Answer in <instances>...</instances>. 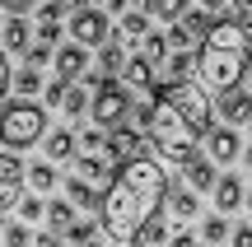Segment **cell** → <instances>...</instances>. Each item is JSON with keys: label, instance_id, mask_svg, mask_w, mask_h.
Returning <instances> with one entry per match:
<instances>
[{"label": "cell", "instance_id": "4dcf8cb0", "mask_svg": "<svg viewBox=\"0 0 252 247\" xmlns=\"http://www.w3.org/2000/svg\"><path fill=\"white\" fill-rule=\"evenodd\" d=\"M196 9H201L206 19H215V24H220V14H224V9L234 14V0H196Z\"/></svg>", "mask_w": 252, "mask_h": 247}, {"label": "cell", "instance_id": "60d3db41", "mask_svg": "<svg viewBox=\"0 0 252 247\" xmlns=\"http://www.w3.org/2000/svg\"><path fill=\"white\" fill-rule=\"evenodd\" d=\"M9 84H14V75H9V61H5V52H0V98L9 93Z\"/></svg>", "mask_w": 252, "mask_h": 247}, {"label": "cell", "instance_id": "277c9868", "mask_svg": "<svg viewBox=\"0 0 252 247\" xmlns=\"http://www.w3.org/2000/svg\"><path fill=\"white\" fill-rule=\"evenodd\" d=\"M42 131H47V112L37 108V103H5L0 108V145H9V149H28L33 140H42Z\"/></svg>", "mask_w": 252, "mask_h": 247}, {"label": "cell", "instance_id": "9a60e30c", "mask_svg": "<svg viewBox=\"0 0 252 247\" xmlns=\"http://www.w3.org/2000/svg\"><path fill=\"white\" fill-rule=\"evenodd\" d=\"M215 205L220 210H238V205H243V182H238L234 173L215 182Z\"/></svg>", "mask_w": 252, "mask_h": 247}, {"label": "cell", "instance_id": "e575fe53", "mask_svg": "<svg viewBox=\"0 0 252 247\" xmlns=\"http://www.w3.org/2000/svg\"><path fill=\"white\" fill-rule=\"evenodd\" d=\"M80 149H89V159H98V149H108L103 131H84V136H80Z\"/></svg>", "mask_w": 252, "mask_h": 247}, {"label": "cell", "instance_id": "ba28073f", "mask_svg": "<svg viewBox=\"0 0 252 247\" xmlns=\"http://www.w3.org/2000/svg\"><path fill=\"white\" fill-rule=\"evenodd\" d=\"M24 173L28 168L14 154H0V215L19 210V201H24Z\"/></svg>", "mask_w": 252, "mask_h": 247}, {"label": "cell", "instance_id": "ab89813d", "mask_svg": "<svg viewBox=\"0 0 252 247\" xmlns=\"http://www.w3.org/2000/svg\"><path fill=\"white\" fill-rule=\"evenodd\" d=\"M56 37H61V24H42V28H37V42H42V47H52Z\"/></svg>", "mask_w": 252, "mask_h": 247}, {"label": "cell", "instance_id": "4fadbf2b", "mask_svg": "<svg viewBox=\"0 0 252 247\" xmlns=\"http://www.w3.org/2000/svg\"><path fill=\"white\" fill-rule=\"evenodd\" d=\"M89 70V52H84V47H61V52H56V80H80V75Z\"/></svg>", "mask_w": 252, "mask_h": 247}, {"label": "cell", "instance_id": "52a82bcc", "mask_svg": "<svg viewBox=\"0 0 252 247\" xmlns=\"http://www.w3.org/2000/svg\"><path fill=\"white\" fill-rule=\"evenodd\" d=\"M75 182H84L89 187V192H98V196H108L112 192V182H117V164H112V159H89L84 154L80 164H75Z\"/></svg>", "mask_w": 252, "mask_h": 247}, {"label": "cell", "instance_id": "3957f363", "mask_svg": "<svg viewBox=\"0 0 252 247\" xmlns=\"http://www.w3.org/2000/svg\"><path fill=\"white\" fill-rule=\"evenodd\" d=\"M145 136L154 140V149H159V154L168 159L173 168H191V164L201 159V154H196V136H191V126L178 117V108H173L163 93L150 103V121H145Z\"/></svg>", "mask_w": 252, "mask_h": 247}, {"label": "cell", "instance_id": "4316f807", "mask_svg": "<svg viewBox=\"0 0 252 247\" xmlns=\"http://www.w3.org/2000/svg\"><path fill=\"white\" fill-rule=\"evenodd\" d=\"M9 89H19V93H24V103H28V93H37V89H42V75L24 65V70L14 75V84H9Z\"/></svg>", "mask_w": 252, "mask_h": 247}, {"label": "cell", "instance_id": "d6a6232c", "mask_svg": "<svg viewBox=\"0 0 252 247\" xmlns=\"http://www.w3.org/2000/svg\"><path fill=\"white\" fill-rule=\"evenodd\" d=\"M24 56H28V70H42V65L52 61V47H42V42H33V47H28Z\"/></svg>", "mask_w": 252, "mask_h": 247}, {"label": "cell", "instance_id": "e0dca14e", "mask_svg": "<svg viewBox=\"0 0 252 247\" xmlns=\"http://www.w3.org/2000/svg\"><path fill=\"white\" fill-rule=\"evenodd\" d=\"M47 224H52L56 233H70L75 224H80V220H75V205H70V201H56V205H47Z\"/></svg>", "mask_w": 252, "mask_h": 247}, {"label": "cell", "instance_id": "8fae6325", "mask_svg": "<svg viewBox=\"0 0 252 247\" xmlns=\"http://www.w3.org/2000/svg\"><path fill=\"white\" fill-rule=\"evenodd\" d=\"M220 117H224V126L252 121V93H248V89H229V93H220Z\"/></svg>", "mask_w": 252, "mask_h": 247}, {"label": "cell", "instance_id": "681fc988", "mask_svg": "<svg viewBox=\"0 0 252 247\" xmlns=\"http://www.w3.org/2000/svg\"><path fill=\"white\" fill-rule=\"evenodd\" d=\"M248 164H252V149H248Z\"/></svg>", "mask_w": 252, "mask_h": 247}, {"label": "cell", "instance_id": "1f68e13d", "mask_svg": "<svg viewBox=\"0 0 252 247\" xmlns=\"http://www.w3.org/2000/svg\"><path fill=\"white\" fill-rule=\"evenodd\" d=\"M61 108L70 112V117H80V112L89 108V93H84V89H75V84H70V93H65V103H61Z\"/></svg>", "mask_w": 252, "mask_h": 247}, {"label": "cell", "instance_id": "6da1fadb", "mask_svg": "<svg viewBox=\"0 0 252 247\" xmlns=\"http://www.w3.org/2000/svg\"><path fill=\"white\" fill-rule=\"evenodd\" d=\"M168 201V177L154 159H135L117 173L112 192L98 205V229L112 238V247H135L140 229L159 215V205Z\"/></svg>", "mask_w": 252, "mask_h": 247}, {"label": "cell", "instance_id": "b9f144b4", "mask_svg": "<svg viewBox=\"0 0 252 247\" xmlns=\"http://www.w3.org/2000/svg\"><path fill=\"white\" fill-rule=\"evenodd\" d=\"M89 233H94V229H89V224H84V220H80V224H75V229H70V233H65V238H70V243H89Z\"/></svg>", "mask_w": 252, "mask_h": 247}, {"label": "cell", "instance_id": "44dd1931", "mask_svg": "<svg viewBox=\"0 0 252 247\" xmlns=\"http://www.w3.org/2000/svg\"><path fill=\"white\" fill-rule=\"evenodd\" d=\"M75 154V136H65V131H56V136H47V164H61V159Z\"/></svg>", "mask_w": 252, "mask_h": 247}, {"label": "cell", "instance_id": "484cf974", "mask_svg": "<svg viewBox=\"0 0 252 247\" xmlns=\"http://www.w3.org/2000/svg\"><path fill=\"white\" fill-rule=\"evenodd\" d=\"M187 182H191V187H196V192H206V187H215V182H220V177H215V168H210V164H206V159H196V164H191V168H187Z\"/></svg>", "mask_w": 252, "mask_h": 247}, {"label": "cell", "instance_id": "d4e9b609", "mask_svg": "<svg viewBox=\"0 0 252 247\" xmlns=\"http://www.w3.org/2000/svg\"><path fill=\"white\" fill-rule=\"evenodd\" d=\"M65 196H70V205H80V210H89V205H103V196H98V192H89L84 182H75V177L65 182Z\"/></svg>", "mask_w": 252, "mask_h": 247}, {"label": "cell", "instance_id": "ee69618b", "mask_svg": "<svg viewBox=\"0 0 252 247\" xmlns=\"http://www.w3.org/2000/svg\"><path fill=\"white\" fill-rule=\"evenodd\" d=\"M56 5H61V14H80V5H84V0H56Z\"/></svg>", "mask_w": 252, "mask_h": 247}, {"label": "cell", "instance_id": "d6986e66", "mask_svg": "<svg viewBox=\"0 0 252 247\" xmlns=\"http://www.w3.org/2000/svg\"><path fill=\"white\" fill-rule=\"evenodd\" d=\"M117 28H122L126 37H140V42H145V37H150V14H145V9H126Z\"/></svg>", "mask_w": 252, "mask_h": 247}, {"label": "cell", "instance_id": "f1b7e54d", "mask_svg": "<svg viewBox=\"0 0 252 247\" xmlns=\"http://www.w3.org/2000/svg\"><path fill=\"white\" fill-rule=\"evenodd\" d=\"M201 238H206V243H224L229 238V224L220 220V215H210V220L201 224Z\"/></svg>", "mask_w": 252, "mask_h": 247}, {"label": "cell", "instance_id": "836d02e7", "mask_svg": "<svg viewBox=\"0 0 252 247\" xmlns=\"http://www.w3.org/2000/svg\"><path fill=\"white\" fill-rule=\"evenodd\" d=\"M19 215H24L28 224L42 220V215H47V210H42V196H24V201H19Z\"/></svg>", "mask_w": 252, "mask_h": 247}, {"label": "cell", "instance_id": "83f0119b", "mask_svg": "<svg viewBox=\"0 0 252 247\" xmlns=\"http://www.w3.org/2000/svg\"><path fill=\"white\" fill-rule=\"evenodd\" d=\"M5 47H14V52L28 47V24H24V19H9V24H5Z\"/></svg>", "mask_w": 252, "mask_h": 247}, {"label": "cell", "instance_id": "7402d4cb", "mask_svg": "<svg viewBox=\"0 0 252 247\" xmlns=\"http://www.w3.org/2000/svg\"><path fill=\"white\" fill-rule=\"evenodd\" d=\"M168 210H173V220H191V215L201 210L196 192H168Z\"/></svg>", "mask_w": 252, "mask_h": 247}, {"label": "cell", "instance_id": "d590c367", "mask_svg": "<svg viewBox=\"0 0 252 247\" xmlns=\"http://www.w3.org/2000/svg\"><path fill=\"white\" fill-rule=\"evenodd\" d=\"M33 238H28V229H5L0 233V247H28Z\"/></svg>", "mask_w": 252, "mask_h": 247}, {"label": "cell", "instance_id": "9c48e42d", "mask_svg": "<svg viewBox=\"0 0 252 247\" xmlns=\"http://www.w3.org/2000/svg\"><path fill=\"white\" fill-rule=\"evenodd\" d=\"M70 37H75V47H103L108 42V19L98 9H80L70 19Z\"/></svg>", "mask_w": 252, "mask_h": 247}, {"label": "cell", "instance_id": "f546056e", "mask_svg": "<svg viewBox=\"0 0 252 247\" xmlns=\"http://www.w3.org/2000/svg\"><path fill=\"white\" fill-rule=\"evenodd\" d=\"M163 52H168V37H159V33L145 37V61H150V65H159V61H163Z\"/></svg>", "mask_w": 252, "mask_h": 247}, {"label": "cell", "instance_id": "5b68a950", "mask_svg": "<svg viewBox=\"0 0 252 247\" xmlns=\"http://www.w3.org/2000/svg\"><path fill=\"white\" fill-rule=\"evenodd\" d=\"M163 98L178 108V117L191 126V136L196 140H206L210 136V98H206V89L201 84H163Z\"/></svg>", "mask_w": 252, "mask_h": 247}, {"label": "cell", "instance_id": "8d00e7d4", "mask_svg": "<svg viewBox=\"0 0 252 247\" xmlns=\"http://www.w3.org/2000/svg\"><path fill=\"white\" fill-rule=\"evenodd\" d=\"M65 93H70V80H52L47 84V103H65Z\"/></svg>", "mask_w": 252, "mask_h": 247}, {"label": "cell", "instance_id": "cb8c5ba5", "mask_svg": "<svg viewBox=\"0 0 252 247\" xmlns=\"http://www.w3.org/2000/svg\"><path fill=\"white\" fill-rule=\"evenodd\" d=\"M191 70H196V56H191V52H178V56L168 61V84H187Z\"/></svg>", "mask_w": 252, "mask_h": 247}, {"label": "cell", "instance_id": "603a6c76", "mask_svg": "<svg viewBox=\"0 0 252 247\" xmlns=\"http://www.w3.org/2000/svg\"><path fill=\"white\" fill-rule=\"evenodd\" d=\"M24 182L33 187V192H52V187H56V168H52V164H33V168L24 173Z\"/></svg>", "mask_w": 252, "mask_h": 247}, {"label": "cell", "instance_id": "5bb4252c", "mask_svg": "<svg viewBox=\"0 0 252 247\" xmlns=\"http://www.w3.org/2000/svg\"><path fill=\"white\" fill-rule=\"evenodd\" d=\"M126 89H135V93H154V65L145 61H126Z\"/></svg>", "mask_w": 252, "mask_h": 247}, {"label": "cell", "instance_id": "f35d334b", "mask_svg": "<svg viewBox=\"0 0 252 247\" xmlns=\"http://www.w3.org/2000/svg\"><path fill=\"white\" fill-rule=\"evenodd\" d=\"M234 24H252V0H234Z\"/></svg>", "mask_w": 252, "mask_h": 247}, {"label": "cell", "instance_id": "bcb514c9", "mask_svg": "<svg viewBox=\"0 0 252 247\" xmlns=\"http://www.w3.org/2000/svg\"><path fill=\"white\" fill-rule=\"evenodd\" d=\"M37 247H56V243H52V238H37Z\"/></svg>", "mask_w": 252, "mask_h": 247}, {"label": "cell", "instance_id": "f6af8a7d", "mask_svg": "<svg viewBox=\"0 0 252 247\" xmlns=\"http://www.w3.org/2000/svg\"><path fill=\"white\" fill-rule=\"evenodd\" d=\"M168 247H196V238H191V233H178V238H173Z\"/></svg>", "mask_w": 252, "mask_h": 247}, {"label": "cell", "instance_id": "c3c4849f", "mask_svg": "<svg viewBox=\"0 0 252 247\" xmlns=\"http://www.w3.org/2000/svg\"><path fill=\"white\" fill-rule=\"evenodd\" d=\"M243 201H248V205H252V192H248V196H243Z\"/></svg>", "mask_w": 252, "mask_h": 247}, {"label": "cell", "instance_id": "7bdbcfd3", "mask_svg": "<svg viewBox=\"0 0 252 247\" xmlns=\"http://www.w3.org/2000/svg\"><path fill=\"white\" fill-rule=\"evenodd\" d=\"M234 247H252V229H234V238H229Z\"/></svg>", "mask_w": 252, "mask_h": 247}, {"label": "cell", "instance_id": "7c38bea8", "mask_svg": "<svg viewBox=\"0 0 252 247\" xmlns=\"http://www.w3.org/2000/svg\"><path fill=\"white\" fill-rule=\"evenodd\" d=\"M108 159L112 164H135V159H140V136H135L131 126H122V131H108Z\"/></svg>", "mask_w": 252, "mask_h": 247}, {"label": "cell", "instance_id": "ffe728a7", "mask_svg": "<svg viewBox=\"0 0 252 247\" xmlns=\"http://www.w3.org/2000/svg\"><path fill=\"white\" fill-rule=\"evenodd\" d=\"M98 70H103V75H117V70H126L122 42H103V47H98Z\"/></svg>", "mask_w": 252, "mask_h": 247}, {"label": "cell", "instance_id": "2e32d148", "mask_svg": "<svg viewBox=\"0 0 252 247\" xmlns=\"http://www.w3.org/2000/svg\"><path fill=\"white\" fill-rule=\"evenodd\" d=\"M135 9H145V14H154V19H168V24H178V19L187 14V0H140Z\"/></svg>", "mask_w": 252, "mask_h": 247}, {"label": "cell", "instance_id": "74e56055", "mask_svg": "<svg viewBox=\"0 0 252 247\" xmlns=\"http://www.w3.org/2000/svg\"><path fill=\"white\" fill-rule=\"evenodd\" d=\"M0 5H5V14H9V19H24L28 9H33V0H0Z\"/></svg>", "mask_w": 252, "mask_h": 247}, {"label": "cell", "instance_id": "7dc6e473", "mask_svg": "<svg viewBox=\"0 0 252 247\" xmlns=\"http://www.w3.org/2000/svg\"><path fill=\"white\" fill-rule=\"evenodd\" d=\"M248 47H252V24H248Z\"/></svg>", "mask_w": 252, "mask_h": 247}, {"label": "cell", "instance_id": "30bf717a", "mask_svg": "<svg viewBox=\"0 0 252 247\" xmlns=\"http://www.w3.org/2000/svg\"><path fill=\"white\" fill-rule=\"evenodd\" d=\"M206 149H210V159H220V164H234V159L243 154V140H238L234 126H210Z\"/></svg>", "mask_w": 252, "mask_h": 247}, {"label": "cell", "instance_id": "ac0fdd59", "mask_svg": "<svg viewBox=\"0 0 252 247\" xmlns=\"http://www.w3.org/2000/svg\"><path fill=\"white\" fill-rule=\"evenodd\" d=\"M168 243H173L168 238V224H163L159 215H154V220L140 229V238H135V247H168Z\"/></svg>", "mask_w": 252, "mask_h": 247}, {"label": "cell", "instance_id": "8992f818", "mask_svg": "<svg viewBox=\"0 0 252 247\" xmlns=\"http://www.w3.org/2000/svg\"><path fill=\"white\" fill-rule=\"evenodd\" d=\"M126 112H131V93H126L117 80H103L98 98H94V121H98V131H122Z\"/></svg>", "mask_w": 252, "mask_h": 247}, {"label": "cell", "instance_id": "7a4b0ae2", "mask_svg": "<svg viewBox=\"0 0 252 247\" xmlns=\"http://www.w3.org/2000/svg\"><path fill=\"white\" fill-rule=\"evenodd\" d=\"M248 65H252L248 28L234 24V19H220V24H210L206 42H201V52H196V70H201V80H206L210 89L229 93V89H238V84H243Z\"/></svg>", "mask_w": 252, "mask_h": 247}]
</instances>
